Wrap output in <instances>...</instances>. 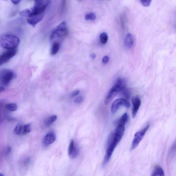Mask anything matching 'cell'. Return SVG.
<instances>
[{
	"instance_id": "6da1fadb",
	"label": "cell",
	"mask_w": 176,
	"mask_h": 176,
	"mask_svg": "<svg viewBox=\"0 0 176 176\" xmlns=\"http://www.w3.org/2000/svg\"><path fill=\"white\" fill-rule=\"evenodd\" d=\"M125 132V125H118L114 132L110 134L107 143V148L102 165L105 167L108 164L115 148L121 140Z\"/></svg>"
},
{
	"instance_id": "7a4b0ae2",
	"label": "cell",
	"mask_w": 176,
	"mask_h": 176,
	"mask_svg": "<svg viewBox=\"0 0 176 176\" xmlns=\"http://www.w3.org/2000/svg\"><path fill=\"white\" fill-rule=\"evenodd\" d=\"M50 1H38L34 2V5L32 8L26 9L19 12L20 15L24 17H30L43 13Z\"/></svg>"
},
{
	"instance_id": "3957f363",
	"label": "cell",
	"mask_w": 176,
	"mask_h": 176,
	"mask_svg": "<svg viewBox=\"0 0 176 176\" xmlns=\"http://www.w3.org/2000/svg\"><path fill=\"white\" fill-rule=\"evenodd\" d=\"M126 82L122 78L117 79L115 83L107 94L104 101L106 105H108L118 93L121 92L126 88Z\"/></svg>"
},
{
	"instance_id": "277c9868",
	"label": "cell",
	"mask_w": 176,
	"mask_h": 176,
	"mask_svg": "<svg viewBox=\"0 0 176 176\" xmlns=\"http://www.w3.org/2000/svg\"><path fill=\"white\" fill-rule=\"evenodd\" d=\"M68 31L67 23L63 22L57 26L52 32L50 40L51 42H58L63 40L68 35Z\"/></svg>"
},
{
	"instance_id": "5b68a950",
	"label": "cell",
	"mask_w": 176,
	"mask_h": 176,
	"mask_svg": "<svg viewBox=\"0 0 176 176\" xmlns=\"http://www.w3.org/2000/svg\"><path fill=\"white\" fill-rule=\"evenodd\" d=\"M19 38L11 34H5L1 36L0 44L1 47L8 50L16 49L20 43Z\"/></svg>"
},
{
	"instance_id": "8992f818",
	"label": "cell",
	"mask_w": 176,
	"mask_h": 176,
	"mask_svg": "<svg viewBox=\"0 0 176 176\" xmlns=\"http://www.w3.org/2000/svg\"><path fill=\"white\" fill-rule=\"evenodd\" d=\"M150 126L149 124H148L143 129L137 132L134 134L132 145H131L130 148L131 150H133L135 149L139 145L141 141L142 140L144 136L145 135L148 129H149Z\"/></svg>"
},
{
	"instance_id": "52a82bcc",
	"label": "cell",
	"mask_w": 176,
	"mask_h": 176,
	"mask_svg": "<svg viewBox=\"0 0 176 176\" xmlns=\"http://www.w3.org/2000/svg\"><path fill=\"white\" fill-rule=\"evenodd\" d=\"M14 76V74L11 70L5 69L2 70L1 72V80L2 83L4 85L9 84Z\"/></svg>"
},
{
	"instance_id": "ba28073f",
	"label": "cell",
	"mask_w": 176,
	"mask_h": 176,
	"mask_svg": "<svg viewBox=\"0 0 176 176\" xmlns=\"http://www.w3.org/2000/svg\"><path fill=\"white\" fill-rule=\"evenodd\" d=\"M130 103L126 100L123 98H119L116 100L113 103L111 107V112L114 113L122 106H125L129 108L130 107Z\"/></svg>"
},
{
	"instance_id": "9c48e42d",
	"label": "cell",
	"mask_w": 176,
	"mask_h": 176,
	"mask_svg": "<svg viewBox=\"0 0 176 176\" xmlns=\"http://www.w3.org/2000/svg\"><path fill=\"white\" fill-rule=\"evenodd\" d=\"M16 49L8 50L3 53L0 57V65H1L8 62L11 58L15 56L17 53Z\"/></svg>"
},
{
	"instance_id": "30bf717a",
	"label": "cell",
	"mask_w": 176,
	"mask_h": 176,
	"mask_svg": "<svg viewBox=\"0 0 176 176\" xmlns=\"http://www.w3.org/2000/svg\"><path fill=\"white\" fill-rule=\"evenodd\" d=\"M133 104L132 116L133 118H135L141 105V100L138 96H136L132 99Z\"/></svg>"
},
{
	"instance_id": "8fae6325",
	"label": "cell",
	"mask_w": 176,
	"mask_h": 176,
	"mask_svg": "<svg viewBox=\"0 0 176 176\" xmlns=\"http://www.w3.org/2000/svg\"><path fill=\"white\" fill-rule=\"evenodd\" d=\"M79 154V150L78 148L75 145L73 140L71 141L68 149V154L72 158H76Z\"/></svg>"
},
{
	"instance_id": "7c38bea8",
	"label": "cell",
	"mask_w": 176,
	"mask_h": 176,
	"mask_svg": "<svg viewBox=\"0 0 176 176\" xmlns=\"http://www.w3.org/2000/svg\"><path fill=\"white\" fill-rule=\"evenodd\" d=\"M56 139V134L53 132H50L48 133L44 138L43 142L46 145H49L53 143Z\"/></svg>"
},
{
	"instance_id": "4fadbf2b",
	"label": "cell",
	"mask_w": 176,
	"mask_h": 176,
	"mask_svg": "<svg viewBox=\"0 0 176 176\" xmlns=\"http://www.w3.org/2000/svg\"><path fill=\"white\" fill-rule=\"evenodd\" d=\"M44 13L40 14L33 16L27 19V22L30 25L34 26L41 21L43 18Z\"/></svg>"
},
{
	"instance_id": "5bb4252c",
	"label": "cell",
	"mask_w": 176,
	"mask_h": 176,
	"mask_svg": "<svg viewBox=\"0 0 176 176\" xmlns=\"http://www.w3.org/2000/svg\"><path fill=\"white\" fill-rule=\"evenodd\" d=\"M133 43L134 39L132 34H128L124 40V44L125 46L127 48H130L133 46Z\"/></svg>"
},
{
	"instance_id": "9a60e30c",
	"label": "cell",
	"mask_w": 176,
	"mask_h": 176,
	"mask_svg": "<svg viewBox=\"0 0 176 176\" xmlns=\"http://www.w3.org/2000/svg\"><path fill=\"white\" fill-rule=\"evenodd\" d=\"M151 176H165L163 168L157 165Z\"/></svg>"
},
{
	"instance_id": "2e32d148",
	"label": "cell",
	"mask_w": 176,
	"mask_h": 176,
	"mask_svg": "<svg viewBox=\"0 0 176 176\" xmlns=\"http://www.w3.org/2000/svg\"><path fill=\"white\" fill-rule=\"evenodd\" d=\"M60 48V43L58 42H54L53 43L51 50V55H52V56L56 55L58 51H59Z\"/></svg>"
},
{
	"instance_id": "e0dca14e",
	"label": "cell",
	"mask_w": 176,
	"mask_h": 176,
	"mask_svg": "<svg viewBox=\"0 0 176 176\" xmlns=\"http://www.w3.org/2000/svg\"><path fill=\"white\" fill-rule=\"evenodd\" d=\"M57 119V117L56 115L51 116L48 118L45 121V124L47 126H49L56 121Z\"/></svg>"
},
{
	"instance_id": "ac0fdd59",
	"label": "cell",
	"mask_w": 176,
	"mask_h": 176,
	"mask_svg": "<svg viewBox=\"0 0 176 176\" xmlns=\"http://www.w3.org/2000/svg\"><path fill=\"white\" fill-rule=\"evenodd\" d=\"M128 119V116L127 113H125L124 114L119 120L118 125H125L127 122Z\"/></svg>"
},
{
	"instance_id": "d6986e66",
	"label": "cell",
	"mask_w": 176,
	"mask_h": 176,
	"mask_svg": "<svg viewBox=\"0 0 176 176\" xmlns=\"http://www.w3.org/2000/svg\"><path fill=\"white\" fill-rule=\"evenodd\" d=\"M31 126L30 124H27L26 125H23L22 135H25V134L29 133L31 132Z\"/></svg>"
},
{
	"instance_id": "ffe728a7",
	"label": "cell",
	"mask_w": 176,
	"mask_h": 176,
	"mask_svg": "<svg viewBox=\"0 0 176 176\" xmlns=\"http://www.w3.org/2000/svg\"><path fill=\"white\" fill-rule=\"evenodd\" d=\"M100 41L103 44H105L108 42V36L105 33H103L101 34L99 37Z\"/></svg>"
},
{
	"instance_id": "44dd1931",
	"label": "cell",
	"mask_w": 176,
	"mask_h": 176,
	"mask_svg": "<svg viewBox=\"0 0 176 176\" xmlns=\"http://www.w3.org/2000/svg\"><path fill=\"white\" fill-rule=\"evenodd\" d=\"M6 108L9 111L11 112L15 111L17 109V106L15 103H10L7 104Z\"/></svg>"
},
{
	"instance_id": "7402d4cb",
	"label": "cell",
	"mask_w": 176,
	"mask_h": 176,
	"mask_svg": "<svg viewBox=\"0 0 176 176\" xmlns=\"http://www.w3.org/2000/svg\"><path fill=\"white\" fill-rule=\"evenodd\" d=\"M85 18L87 20H94L96 18V16L94 13H89L85 15Z\"/></svg>"
},
{
	"instance_id": "603a6c76",
	"label": "cell",
	"mask_w": 176,
	"mask_h": 176,
	"mask_svg": "<svg viewBox=\"0 0 176 176\" xmlns=\"http://www.w3.org/2000/svg\"><path fill=\"white\" fill-rule=\"evenodd\" d=\"M23 125L19 124L17 125L14 129L15 133L17 135H22Z\"/></svg>"
},
{
	"instance_id": "cb8c5ba5",
	"label": "cell",
	"mask_w": 176,
	"mask_h": 176,
	"mask_svg": "<svg viewBox=\"0 0 176 176\" xmlns=\"http://www.w3.org/2000/svg\"><path fill=\"white\" fill-rule=\"evenodd\" d=\"M121 93L122 95L126 99H128L129 98L131 95V93L129 89L125 88L123 90Z\"/></svg>"
},
{
	"instance_id": "d4e9b609",
	"label": "cell",
	"mask_w": 176,
	"mask_h": 176,
	"mask_svg": "<svg viewBox=\"0 0 176 176\" xmlns=\"http://www.w3.org/2000/svg\"><path fill=\"white\" fill-rule=\"evenodd\" d=\"M84 101V98L82 96H80L75 99L74 102L76 103L79 104V103H82Z\"/></svg>"
},
{
	"instance_id": "484cf974",
	"label": "cell",
	"mask_w": 176,
	"mask_h": 176,
	"mask_svg": "<svg viewBox=\"0 0 176 176\" xmlns=\"http://www.w3.org/2000/svg\"><path fill=\"white\" fill-rule=\"evenodd\" d=\"M140 2L144 6L147 7L149 6L151 2V1H149V0H147V1H141Z\"/></svg>"
},
{
	"instance_id": "4316f807",
	"label": "cell",
	"mask_w": 176,
	"mask_h": 176,
	"mask_svg": "<svg viewBox=\"0 0 176 176\" xmlns=\"http://www.w3.org/2000/svg\"><path fill=\"white\" fill-rule=\"evenodd\" d=\"M80 93V91L78 90H76L73 92H72L71 94V96L72 98L75 97L77 96Z\"/></svg>"
},
{
	"instance_id": "83f0119b",
	"label": "cell",
	"mask_w": 176,
	"mask_h": 176,
	"mask_svg": "<svg viewBox=\"0 0 176 176\" xmlns=\"http://www.w3.org/2000/svg\"><path fill=\"white\" fill-rule=\"evenodd\" d=\"M109 60V58L108 56H105L103 57V63L106 64L108 63Z\"/></svg>"
},
{
	"instance_id": "f1b7e54d",
	"label": "cell",
	"mask_w": 176,
	"mask_h": 176,
	"mask_svg": "<svg viewBox=\"0 0 176 176\" xmlns=\"http://www.w3.org/2000/svg\"><path fill=\"white\" fill-rule=\"evenodd\" d=\"M10 151H11V148L9 147L7 148L5 151V154L8 155L10 153Z\"/></svg>"
},
{
	"instance_id": "f546056e",
	"label": "cell",
	"mask_w": 176,
	"mask_h": 176,
	"mask_svg": "<svg viewBox=\"0 0 176 176\" xmlns=\"http://www.w3.org/2000/svg\"><path fill=\"white\" fill-rule=\"evenodd\" d=\"M21 1L18 0V1H12V2L13 4L15 5H17L19 4Z\"/></svg>"
},
{
	"instance_id": "4dcf8cb0",
	"label": "cell",
	"mask_w": 176,
	"mask_h": 176,
	"mask_svg": "<svg viewBox=\"0 0 176 176\" xmlns=\"http://www.w3.org/2000/svg\"><path fill=\"white\" fill-rule=\"evenodd\" d=\"M172 149L173 150H176V142L173 144V146L172 147Z\"/></svg>"
},
{
	"instance_id": "1f68e13d",
	"label": "cell",
	"mask_w": 176,
	"mask_h": 176,
	"mask_svg": "<svg viewBox=\"0 0 176 176\" xmlns=\"http://www.w3.org/2000/svg\"><path fill=\"white\" fill-rule=\"evenodd\" d=\"M91 58H96L95 55L94 54H92L91 55Z\"/></svg>"
},
{
	"instance_id": "d6a6232c",
	"label": "cell",
	"mask_w": 176,
	"mask_h": 176,
	"mask_svg": "<svg viewBox=\"0 0 176 176\" xmlns=\"http://www.w3.org/2000/svg\"><path fill=\"white\" fill-rule=\"evenodd\" d=\"M5 90V88L3 87H1V92H2L3 91H4Z\"/></svg>"
},
{
	"instance_id": "836d02e7",
	"label": "cell",
	"mask_w": 176,
	"mask_h": 176,
	"mask_svg": "<svg viewBox=\"0 0 176 176\" xmlns=\"http://www.w3.org/2000/svg\"><path fill=\"white\" fill-rule=\"evenodd\" d=\"M0 176H4L3 175L2 173H1L0 174Z\"/></svg>"
},
{
	"instance_id": "e575fe53",
	"label": "cell",
	"mask_w": 176,
	"mask_h": 176,
	"mask_svg": "<svg viewBox=\"0 0 176 176\" xmlns=\"http://www.w3.org/2000/svg\"><path fill=\"white\" fill-rule=\"evenodd\" d=\"M175 26H176V23H175Z\"/></svg>"
}]
</instances>
